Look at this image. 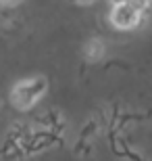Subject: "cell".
<instances>
[{
    "mask_svg": "<svg viewBox=\"0 0 152 161\" xmlns=\"http://www.w3.org/2000/svg\"><path fill=\"white\" fill-rule=\"evenodd\" d=\"M48 90V82L42 75H34V78H25L21 82H17L13 86L11 92V103L21 111H27L40 101L42 96L46 94Z\"/></svg>",
    "mask_w": 152,
    "mask_h": 161,
    "instance_id": "1",
    "label": "cell"
},
{
    "mask_svg": "<svg viewBox=\"0 0 152 161\" xmlns=\"http://www.w3.org/2000/svg\"><path fill=\"white\" fill-rule=\"evenodd\" d=\"M108 19H111V25L115 27V30H134V27H138L140 21H142V11L134 4V2L117 4V6H113Z\"/></svg>",
    "mask_w": 152,
    "mask_h": 161,
    "instance_id": "2",
    "label": "cell"
},
{
    "mask_svg": "<svg viewBox=\"0 0 152 161\" xmlns=\"http://www.w3.org/2000/svg\"><path fill=\"white\" fill-rule=\"evenodd\" d=\"M104 42L100 40V38H92V40L86 44V48H83V53H86V59L88 61H100L102 59V54H104Z\"/></svg>",
    "mask_w": 152,
    "mask_h": 161,
    "instance_id": "3",
    "label": "cell"
},
{
    "mask_svg": "<svg viewBox=\"0 0 152 161\" xmlns=\"http://www.w3.org/2000/svg\"><path fill=\"white\" fill-rule=\"evenodd\" d=\"M23 0H0V4L2 6H17V4H21Z\"/></svg>",
    "mask_w": 152,
    "mask_h": 161,
    "instance_id": "4",
    "label": "cell"
},
{
    "mask_svg": "<svg viewBox=\"0 0 152 161\" xmlns=\"http://www.w3.org/2000/svg\"><path fill=\"white\" fill-rule=\"evenodd\" d=\"M75 4H79V6H88V4H92L94 0H73Z\"/></svg>",
    "mask_w": 152,
    "mask_h": 161,
    "instance_id": "5",
    "label": "cell"
},
{
    "mask_svg": "<svg viewBox=\"0 0 152 161\" xmlns=\"http://www.w3.org/2000/svg\"><path fill=\"white\" fill-rule=\"evenodd\" d=\"M127 2H134V0H111L113 6H117V4H127Z\"/></svg>",
    "mask_w": 152,
    "mask_h": 161,
    "instance_id": "6",
    "label": "cell"
},
{
    "mask_svg": "<svg viewBox=\"0 0 152 161\" xmlns=\"http://www.w3.org/2000/svg\"><path fill=\"white\" fill-rule=\"evenodd\" d=\"M148 2H150V4H152V0H148Z\"/></svg>",
    "mask_w": 152,
    "mask_h": 161,
    "instance_id": "7",
    "label": "cell"
}]
</instances>
